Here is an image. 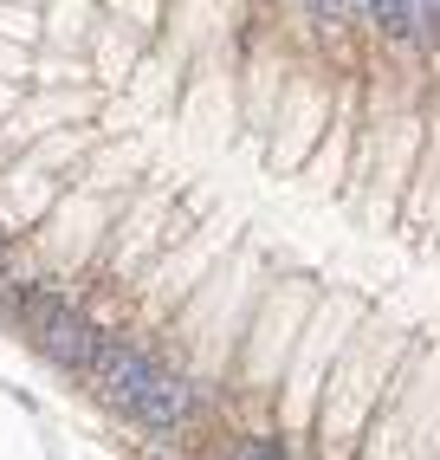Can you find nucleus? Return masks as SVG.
Masks as SVG:
<instances>
[{
  "label": "nucleus",
  "mask_w": 440,
  "mask_h": 460,
  "mask_svg": "<svg viewBox=\"0 0 440 460\" xmlns=\"http://www.w3.org/2000/svg\"><path fill=\"white\" fill-rule=\"evenodd\" d=\"M91 376H98V395L110 409H123L143 428H181L195 415V389H188L175 370H163L149 350H136V344H104Z\"/></svg>",
  "instance_id": "1"
},
{
  "label": "nucleus",
  "mask_w": 440,
  "mask_h": 460,
  "mask_svg": "<svg viewBox=\"0 0 440 460\" xmlns=\"http://www.w3.org/2000/svg\"><path fill=\"white\" fill-rule=\"evenodd\" d=\"M26 331H33L40 357L58 363V370H98V357H104V331L72 298H33L26 305Z\"/></svg>",
  "instance_id": "2"
},
{
  "label": "nucleus",
  "mask_w": 440,
  "mask_h": 460,
  "mask_svg": "<svg viewBox=\"0 0 440 460\" xmlns=\"http://www.w3.org/2000/svg\"><path fill=\"white\" fill-rule=\"evenodd\" d=\"M356 7L389 33H427V0H356Z\"/></svg>",
  "instance_id": "3"
},
{
  "label": "nucleus",
  "mask_w": 440,
  "mask_h": 460,
  "mask_svg": "<svg viewBox=\"0 0 440 460\" xmlns=\"http://www.w3.org/2000/svg\"><path fill=\"white\" fill-rule=\"evenodd\" d=\"M233 460H286V447L266 441V435H246V441L233 447Z\"/></svg>",
  "instance_id": "4"
},
{
  "label": "nucleus",
  "mask_w": 440,
  "mask_h": 460,
  "mask_svg": "<svg viewBox=\"0 0 440 460\" xmlns=\"http://www.w3.org/2000/svg\"><path fill=\"white\" fill-rule=\"evenodd\" d=\"M311 7H318L324 20H343V13H350V0H311Z\"/></svg>",
  "instance_id": "5"
}]
</instances>
